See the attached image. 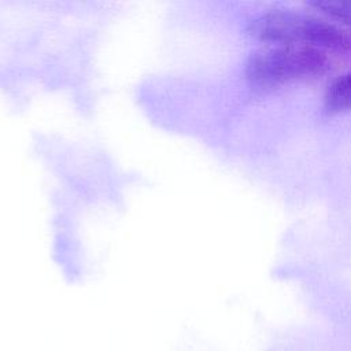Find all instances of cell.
<instances>
[{
  "mask_svg": "<svg viewBox=\"0 0 351 351\" xmlns=\"http://www.w3.org/2000/svg\"><path fill=\"white\" fill-rule=\"evenodd\" d=\"M330 69L325 51L303 45L277 44L250 55L244 66L248 82L258 88L313 80Z\"/></svg>",
  "mask_w": 351,
  "mask_h": 351,
  "instance_id": "2",
  "label": "cell"
},
{
  "mask_svg": "<svg viewBox=\"0 0 351 351\" xmlns=\"http://www.w3.org/2000/svg\"><path fill=\"white\" fill-rule=\"evenodd\" d=\"M248 34L273 44H291L351 53V33L315 16L271 10L248 22Z\"/></svg>",
  "mask_w": 351,
  "mask_h": 351,
  "instance_id": "1",
  "label": "cell"
},
{
  "mask_svg": "<svg viewBox=\"0 0 351 351\" xmlns=\"http://www.w3.org/2000/svg\"><path fill=\"white\" fill-rule=\"evenodd\" d=\"M324 107L329 114L351 110V70L329 84L324 95Z\"/></svg>",
  "mask_w": 351,
  "mask_h": 351,
  "instance_id": "3",
  "label": "cell"
},
{
  "mask_svg": "<svg viewBox=\"0 0 351 351\" xmlns=\"http://www.w3.org/2000/svg\"><path fill=\"white\" fill-rule=\"evenodd\" d=\"M310 5L326 16L351 26V1H311Z\"/></svg>",
  "mask_w": 351,
  "mask_h": 351,
  "instance_id": "4",
  "label": "cell"
}]
</instances>
